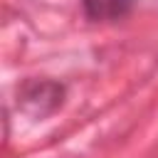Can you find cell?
<instances>
[{
	"instance_id": "cell-1",
	"label": "cell",
	"mask_w": 158,
	"mask_h": 158,
	"mask_svg": "<svg viewBox=\"0 0 158 158\" xmlns=\"http://www.w3.org/2000/svg\"><path fill=\"white\" fill-rule=\"evenodd\" d=\"M89 20H121L126 17L136 0H81Z\"/></svg>"
}]
</instances>
